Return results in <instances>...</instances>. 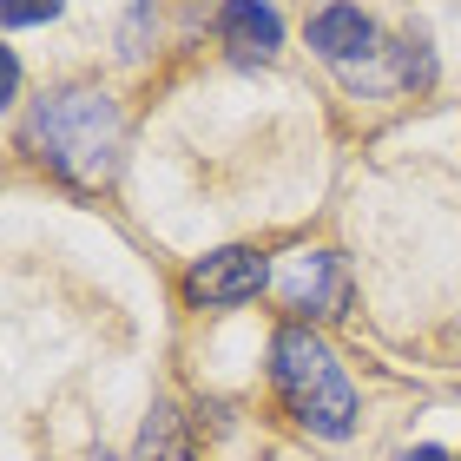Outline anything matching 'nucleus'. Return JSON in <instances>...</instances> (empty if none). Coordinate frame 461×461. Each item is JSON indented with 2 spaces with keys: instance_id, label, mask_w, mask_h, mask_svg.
Wrapping results in <instances>:
<instances>
[{
  "instance_id": "1",
  "label": "nucleus",
  "mask_w": 461,
  "mask_h": 461,
  "mask_svg": "<svg viewBox=\"0 0 461 461\" xmlns=\"http://www.w3.org/2000/svg\"><path fill=\"white\" fill-rule=\"evenodd\" d=\"M33 145L67 185L99 192V185H113L125 158V119L113 106V93L99 86H53L33 106Z\"/></svg>"
},
{
  "instance_id": "2",
  "label": "nucleus",
  "mask_w": 461,
  "mask_h": 461,
  "mask_svg": "<svg viewBox=\"0 0 461 461\" xmlns=\"http://www.w3.org/2000/svg\"><path fill=\"white\" fill-rule=\"evenodd\" d=\"M270 383H277L284 409L297 415L310 435L343 442L356 429V383L343 375L337 349H330L310 323H290V330L270 337Z\"/></svg>"
},
{
  "instance_id": "3",
  "label": "nucleus",
  "mask_w": 461,
  "mask_h": 461,
  "mask_svg": "<svg viewBox=\"0 0 461 461\" xmlns=\"http://www.w3.org/2000/svg\"><path fill=\"white\" fill-rule=\"evenodd\" d=\"M270 284V258L250 244H224L212 250V258H198L192 270H185V303L192 310H238L250 303L258 290Z\"/></svg>"
},
{
  "instance_id": "4",
  "label": "nucleus",
  "mask_w": 461,
  "mask_h": 461,
  "mask_svg": "<svg viewBox=\"0 0 461 461\" xmlns=\"http://www.w3.org/2000/svg\"><path fill=\"white\" fill-rule=\"evenodd\" d=\"M310 53L323 59V67H337L343 79L349 73H363L375 53H383V40H375V20L363 7H317L310 14Z\"/></svg>"
},
{
  "instance_id": "5",
  "label": "nucleus",
  "mask_w": 461,
  "mask_h": 461,
  "mask_svg": "<svg viewBox=\"0 0 461 461\" xmlns=\"http://www.w3.org/2000/svg\"><path fill=\"white\" fill-rule=\"evenodd\" d=\"M284 297L297 317H343L349 310V264L337 250H297L284 264Z\"/></svg>"
},
{
  "instance_id": "6",
  "label": "nucleus",
  "mask_w": 461,
  "mask_h": 461,
  "mask_svg": "<svg viewBox=\"0 0 461 461\" xmlns=\"http://www.w3.org/2000/svg\"><path fill=\"white\" fill-rule=\"evenodd\" d=\"M218 33L238 59H270L284 47V14L258 7V0H238V7H218Z\"/></svg>"
},
{
  "instance_id": "7",
  "label": "nucleus",
  "mask_w": 461,
  "mask_h": 461,
  "mask_svg": "<svg viewBox=\"0 0 461 461\" xmlns=\"http://www.w3.org/2000/svg\"><path fill=\"white\" fill-rule=\"evenodd\" d=\"M132 461H198V455H192V435H185V422H178L172 402H158L152 415H145L139 455H132Z\"/></svg>"
},
{
  "instance_id": "8",
  "label": "nucleus",
  "mask_w": 461,
  "mask_h": 461,
  "mask_svg": "<svg viewBox=\"0 0 461 461\" xmlns=\"http://www.w3.org/2000/svg\"><path fill=\"white\" fill-rule=\"evenodd\" d=\"M0 20H7V27H33V20H59V7H0Z\"/></svg>"
},
{
  "instance_id": "9",
  "label": "nucleus",
  "mask_w": 461,
  "mask_h": 461,
  "mask_svg": "<svg viewBox=\"0 0 461 461\" xmlns=\"http://www.w3.org/2000/svg\"><path fill=\"white\" fill-rule=\"evenodd\" d=\"M395 461H448V455L435 448V442H422V448H409V455H395Z\"/></svg>"
}]
</instances>
